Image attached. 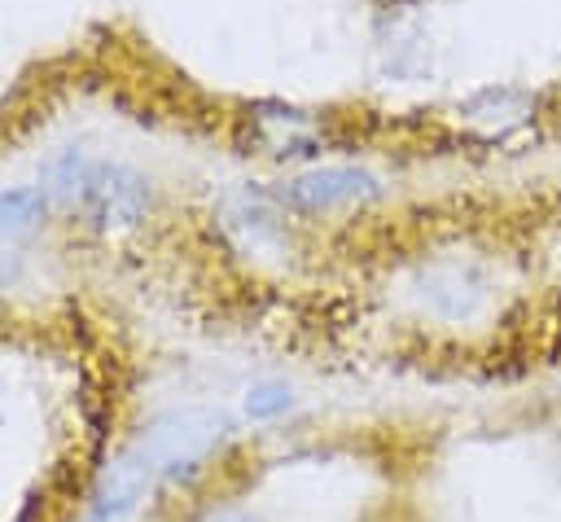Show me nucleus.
I'll return each mask as SVG.
<instances>
[{"mask_svg": "<svg viewBox=\"0 0 561 522\" xmlns=\"http://www.w3.org/2000/svg\"><path fill=\"white\" fill-rule=\"evenodd\" d=\"M53 197L44 193V184H18V189H0V237H22L31 232L44 215H48Z\"/></svg>", "mask_w": 561, "mask_h": 522, "instance_id": "423d86ee", "label": "nucleus"}, {"mask_svg": "<svg viewBox=\"0 0 561 522\" xmlns=\"http://www.w3.org/2000/svg\"><path fill=\"white\" fill-rule=\"evenodd\" d=\"M44 193L53 197V206L70 211L75 219H83L88 228H127L136 219H145L149 211V180L123 162H105V158H83V154H61L57 162H48L44 171Z\"/></svg>", "mask_w": 561, "mask_h": 522, "instance_id": "f03ea898", "label": "nucleus"}, {"mask_svg": "<svg viewBox=\"0 0 561 522\" xmlns=\"http://www.w3.org/2000/svg\"><path fill=\"white\" fill-rule=\"evenodd\" d=\"M228 434H232L228 412L206 408V404L158 412L101 469L79 522H123V518H131L162 487L188 483L228 443Z\"/></svg>", "mask_w": 561, "mask_h": 522, "instance_id": "f257e3e1", "label": "nucleus"}, {"mask_svg": "<svg viewBox=\"0 0 561 522\" xmlns=\"http://www.w3.org/2000/svg\"><path fill=\"white\" fill-rule=\"evenodd\" d=\"M241 408H245L250 421H272V417H280V412L294 408V390H289L285 382H272V377H267V382H254V386L245 390Z\"/></svg>", "mask_w": 561, "mask_h": 522, "instance_id": "0eeeda50", "label": "nucleus"}, {"mask_svg": "<svg viewBox=\"0 0 561 522\" xmlns=\"http://www.w3.org/2000/svg\"><path fill=\"white\" fill-rule=\"evenodd\" d=\"M421 298L443 320H469V316H478L486 307L491 281L473 263H443L434 276L421 281Z\"/></svg>", "mask_w": 561, "mask_h": 522, "instance_id": "39448f33", "label": "nucleus"}, {"mask_svg": "<svg viewBox=\"0 0 561 522\" xmlns=\"http://www.w3.org/2000/svg\"><path fill=\"white\" fill-rule=\"evenodd\" d=\"M193 522H263L254 509H245V504H210L206 513H197Z\"/></svg>", "mask_w": 561, "mask_h": 522, "instance_id": "6e6552de", "label": "nucleus"}, {"mask_svg": "<svg viewBox=\"0 0 561 522\" xmlns=\"http://www.w3.org/2000/svg\"><path fill=\"white\" fill-rule=\"evenodd\" d=\"M272 197L294 215H333L355 211L381 197V180L359 162H311L294 175H285Z\"/></svg>", "mask_w": 561, "mask_h": 522, "instance_id": "7ed1b4c3", "label": "nucleus"}, {"mask_svg": "<svg viewBox=\"0 0 561 522\" xmlns=\"http://www.w3.org/2000/svg\"><path fill=\"white\" fill-rule=\"evenodd\" d=\"M245 114L259 149L272 158H316L324 149V123L316 110H302L289 101H259Z\"/></svg>", "mask_w": 561, "mask_h": 522, "instance_id": "20e7f679", "label": "nucleus"}]
</instances>
